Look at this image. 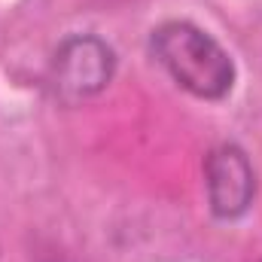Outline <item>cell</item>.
Returning a JSON list of instances; mask_svg holds the SVG:
<instances>
[{
    "label": "cell",
    "instance_id": "6da1fadb",
    "mask_svg": "<svg viewBox=\"0 0 262 262\" xmlns=\"http://www.w3.org/2000/svg\"><path fill=\"white\" fill-rule=\"evenodd\" d=\"M152 55L177 85L204 101H220L235 85L229 52L192 21H165L152 31Z\"/></svg>",
    "mask_w": 262,
    "mask_h": 262
},
{
    "label": "cell",
    "instance_id": "7a4b0ae2",
    "mask_svg": "<svg viewBox=\"0 0 262 262\" xmlns=\"http://www.w3.org/2000/svg\"><path fill=\"white\" fill-rule=\"evenodd\" d=\"M116 73L113 49L95 34H73L58 43L52 58V85L67 104L95 98Z\"/></svg>",
    "mask_w": 262,
    "mask_h": 262
},
{
    "label": "cell",
    "instance_id": "3957f363",
    "mask_svg": "<svg viewBox=\"0 0 262 262\" xmlns=\"http://www.w3.org/2000/svg\"><path fill=\"white\" fill-rule=\"evenodd\" d=\"M204 183L213 216L238 220L256 195V174L247 152L235 143H220L204 159Z\"/></svg>",
    "mask_w": 262,
    "mask_h": 262
},
{
    "label": "cell",
    "instance_id": "277c9868",
    "mask_svg": "<svg viewBox=\"0 0 262 262\" xmlns=\"http://www.w3.org/2000/svg\"><path fill=\"white\" fill-rule=\"evenodd\" d=\"M259 262H262V259H259Z\"/></svg>",
    "mask_w": 262,
    "mask_h": 262
}]
</instances>
